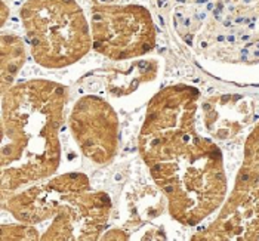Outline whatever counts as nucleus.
<instances>
[{
	"label": "nucleus",
	"mask_w": 259,
	"mask_h": 241,
	"mask_svg": "<svg viewBox=\"0 0 259 241\" xmlns=\"http://www.w3.org/2000/svg\"><path fill=\"white\" fill-rule=\"evenodd\" d=\"M200 92L172 84L147 107L138 145L141 159L181 225H197L224 203L227 176L220 147L196 130Z\"/></svg>",
	"instance_id": "f257e3e1"
},
{
	"label": "nucleus",
	"mask_w": 259,
	"mask_h": 241,
	"mask_svg": "<svg viewBox=\"0 0 259 241\" xmlns=\"http://www.w3.org/2000/svg\"><path fill=\"white\" fill-rule=\"evenodd\" d=\"M0 240H39V231L33 225L27 223H3L0 231Z\"/></svg>",
	"instance_id": "9b49d317"
},
{
	"label": "nucleus",
	"mask_w": 259,
	"mask_h": 241,
	"mask_svg": "<svg viewBox=\"0 0 259 241\" xmlns=\"http://www.w3.org/2000/svg\"><path fill=\"white\" fill-rule=\"evenodd\" d=\"M240 172L259 176V123L247 136L244 145V160Z\"/></svg>",
	"instance_id": "9d476101"
},
{
	"label": "nucleus",
	"mask_w": 259,
	"mask_h": 241,
	"mask_svg": "<svg viewBox=\"0 0 259 241\" xmlns=\"http://www.w3.org/2000/svg\"><path fill=\"white\" fill-rule=\"evenodd\" d=\"M6 15H8V8H6L5 2H2V25L6 22Z\"/></svg>",
	"instance_id": "f8f14e48"
},
{
	"label": "nucleus",
	"mask_w": 259,
	"mask_h": 241,
	"mask_svg": "<svg viewBox=\"0 0 259 241\" xmlns=\"http://www.w3.org/2000/svg\"><path fill=\"white\" fill-rule=\"evenodd\" d=\"M20 18L31 57L43 68L70 67L92 47L91 24L76 0H27Z\"/></svg>",
	"instance_id": "20e7f679"
},
{
	"label": "nucleus",
	"mask_w": 259,
	"mask_h": 241,
	"mask_svg": "<svg viewBox=\"0 0 259 241\" xmlns=\"http://www.w3.org/2000/svg\"><path fill=\"white\" fill-rule=\"evenodd\" d=\"M105 87L113 97H126L137 90L140 84L156 79L159 65L153 60L132 61L127 65L107 70Z\"/></svg>",
	"instance_id": "6e6552de"
},
{
	"label": "nucleus",
	"mask_w": 259,
	"mask_h": 241,
	"mask_svg": "<svg viewBox=\"0 0 259 241\" xmlns=\"http://www.w3.org/2000/svg\"><path fill=\"white\" fill-rule=\"evenodd\" d=\"M68 89L33 79L12 84L2 95V199L21 186L51 178L60 167V129Z\"/></svg>",
	"instance_id": "f03ea898"
},
{
	"label": "nucleus",
	"mask_w": 259,
	"mask_h": 241,
	"mask_svg": "<svg viewBox=\"0 0 259 241\" xmlns=\"http://www.w3.org/2000/svg\"><path fill=\"white\" fill-rule=\"evenodd\" d=\"M25 62V44L20 36L14 33L2 34L0 47V83L2 93L6 92Z\"/></svg>",
	"instance_id": "1a4fd4ad"
},
{
	"label": "nucleus",
	"mask_w": 259,
	"mask_h": 241,
	"mask_svg": "<svg viewBox=\"0 0 259 241\" xmlns=\"http://www.w3.org/2000/svg\"><path fill=\"white\" fill-rule=\"evenodd\" d=\"M92 47L113 61L135 60L156 46L151 14L141 5H97L91 12Z\"/></svg>",
	"instance_id": "39448f33"
},
{
	"label": "nucleus",
	"mask_w": 259,
	"mask_h": 241,
	"mask_svg": "<svg viewBox=\"0 0 259 241\" xmlns=\"http://www.w3.org/2000/svg\"><path fill=\"white\" fill-rule=\"evenodd\" d=\"M259 176L239 172L234 189L218 218L194 240H258Z\"/></svg>",
	"instance_id": "0eeeda50"
},
{
	"label": "nucleus",
	"mask_w": 259,
	"mask_h": 241,
	"mask_svg": "<svg viewBox=\"0 0 259 241\" xmlns=\"http://www.w3.org/2000/svg\"><path fill=\"white\" fill-rule=\"evenodd\" d=\"M70 130L81 154L104 166L119 151V116L114 108L97 95L81 97L70 113Z\"/></svg>",
	"instance_id": "423d86ee"
},
{
	"label": "nucleus",
	"mask_w": 259,
	"mask_h": 241,
	"mask_svg": "<svg viewBox=\"0 0 259 241\" xmlns=\"http://www.w3.org/2000/svg\"><path fill=\"white\" fill-rule=\"evenodd\" d=\"M15 219L33 225L41 241H94L105 229L111 200L83 173H64L2 201Z\"/></svg>",
	"instance_id": "7ed1b4c3"
}]
</instances>
